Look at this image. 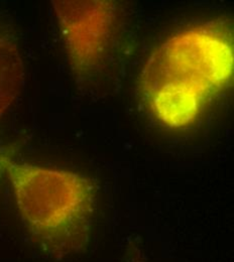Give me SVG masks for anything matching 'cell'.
<instances>
[{"instance_id": "obj_1", "label": "cell", "mask_w": 234, "mask_h": 262, "mask_svg": "<svg viewBox=\"0 0 234 262\" xmlns=\"http://www.w3.org/2000/svg\"><path fill=\"white\" fill-rule=\"evenodd\" d=\"M233 39L224 25L192 27L168 36L139 76L144 103L164 125L193 124L233 76Z\"/></svg>"}, {"instance_id": "obj_2", "label": "cell", "mask_w": 234, "mask_h": 262, "mask_svg": "<svg viewBox=\"0 0 234 262\" xmlns=\"http://www.w3.org/2000/svg\"><path fill=\"white\" fill-rule=\"evenodd\" d=\"M5 174L24 223L46 254L62 260L87 248L96 209L89 178L14 159Z\"/></svg>"}, {"instance_id": "obj_3", "label": "cell", "mask_w": 234, "mask_h": 262, "mask_svg": "<svg viewBox=\"0 0 234 262\" xmlns=\"http://www.w3.org/2000/svg\"><path fill=\"white\" fill-rule=\"evenodd\" d=\"M52 7L59 24L73 72L86 77L105 60L117 15L109 0H54Z\"/></svg>"}, {"instance_id": "obj_4", "label": "cell", "mask_w": 234, "mask_h": 262, "mask_svg": "<svg viewBox=\"0 0 234 262\" xmlns=\"http://www.w3.org/2000/svg\"><path fill=\"white\" fill-rule=\"evenodd\" d=\"M25 66L14 37L0 28V121L18 97Z\"/></svg>"}, {"instance_id": "obj_5", "label": "cell", "mask_w": 234, "mask_h": 262, "mask_svg": "<svg viewBox=\"0 0 234 262\" xmlns=\"http://www.w3.org/2000/svg\"><path fill=\"white\" fill-rule=\"evenodd\" d=\"M16 148L12 145L0 146V182L5 174L6 166L10 160L14 159Z\"/></svg>"}, {"instance_id": "obj_6", "label": "cell", "mask_w": 234, "mask_h": 262, "mask_svg": "<svg viewBox=\"0 0 234 262\" xmlns=\"http://www.w3.org/2000/svg\"><path fill=\"white\" fill-rule=\"evenodd\" d=\"M124 262H148L145 254L138 246H129L124 254Z\"/></svg>"}]
</instances>
